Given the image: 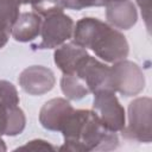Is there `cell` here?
<instances>
[{"instance_id": "obj_1", "label": "cell", "mask_w": 152, "mask_h": 152, "mask_svg": "<svg viewBox=\"0 0 152 152\" xmlns=\"http://www.w3.org/2000/svg\"><path fill=\"white\" fill-rule=\"evenodd\" d=\"M61 132L64 144L59 151H110L119 146L118 134L106 128L96 113L89 109H74Z\"/></svg>"}, {"instance_id": "obj_9", "label": "cell", "mask_w": 152, "mask_h": 152, "mask_svg": "<svg viewBox=\"0 0 152 152\" xmlns=\"http://www.w3.org/2000/svg\"><path fill=\"white\" fill-rule=\"evenodd\" d=\"M71 103L62 97H55L46 101L39 110V122L43 128L53 132H61L65 120L74 112Z\"/></svg>"}, {"instance_id": "obj_2", "label": "cell", "mask_w": 152, "mask_h": 152, "mask_svg": "<svg viewBox=\"0 0 152 152\" xmlns=\"http://www.w3.org/2000/svg\"><path fill=\"white\" fill-rule=\"evenodd\" d=\"M72 37L77 45L91 50L107 63L126 59L129 52L126 37L97 18L84 17L80 19L74 26Z\"/></svg>"}, {"instance_id": "obj_8", "label": "cell", "mask_w": 152, "mask_h": 152, "mask_svg": "<svg viewBox=\"0 0 152 152\" xmlns=\"http://www.w3.org/2000/svg\"><path fill=\"white\" fill-rule=\"evenodd\" d=\"M18 82L25 93L36 96L49 93L56 83V77L53 71L46 66L31 65L20 72Z\"/></svg>"}, {"instance_id": "obj_7", "label": "cell", "mask_w": 152, "mask_h": 152, "mask_svg": "<svg viewBox=\"0 0 152 152\" xmlns=\"http://www.w3.org/2000/svg\"><path fill=\"white\" fill-rule=\"evenodd\" d=\"M74 74L84 82L89 91L93 94L101 89L113 90L110 81V66L91 57L90 55L83 57Z\"/></svg>"}, {"instance_id": "obj_21", "label": "cell", "mask_w": 152, "mask_h": 152, "mask_svg": "<svg viewBox=\"0 0 152 152\" xmlns=\"http://www.w3.org/2000/svg\"><path fill=\"white\" fill-rule=\"evenodd\" d=\"M7 150V147H6V145H5V141L1 139V137H0V152H5Z\"/></svg>"}, {"instance_id": "obj_12", "label": "cell", "mask_w": 152, "mask_h": 152, "mask_svg": "<svg viewBox=\"0 0 152 152\" xmlns=\"http://www.w3.org/2000/svg\"><path fill=\"white\" fill-rule=\"evenodd\" d=\"M26 116L19 106L0 101V135L15 137L25 129Z\"/></svg>"}, {"instance_id": "obj_14", "label": "cell", "mask_w": 152, "mask_h": 152, "mask_svg": "<svg viewBox=\"0 0 152 152\" xmlns=\"http://www.w3.org/2000/svg\"><path fill=\"white\" fill-rule=\"evenodd\" d=\"M61 89L69 100L74 101H78L90 94L84 82L75 74H63L61 78Z\"/></svg>"}, {"instance_id": "obj_10", "label": "cell", "mask_w": 152, "mask_h": 152, "mask_svg": "<svg viewBox=\"0 0 152 152\" xmlns=\"http://www.w3.org/2000/svg\"><path fill=\"white\" fill-rule=\"evenodd\" d=\"M106 8V18L114 27L120 30H129L137 24L138 13L132 0H122L110 4Z\"/></svg>"}, {"instance_id": "obj_20", "label": "cell", "mask_w": 152, "mask_h": 152, "mask_svg": "<svg viewBox=\"0 0 152 152\" xmlns=\"http://www.w3.org/2000/svg\"><path fill=\"white\" fill-rule=\"evenodd\" d=\"M8 38H10V33L2 28H0V49H2L7 42H8Z\"/></svg>"}, {"instance_id": "obj_22", "label": "cell", "mask_w": 152, "mask_h": 152, "mask_svg": "<svg viewBox=\"0 0 152 152\" xmlns=\"http://www.w3.org/2000/svg\"><path fill=\"white\" fill-rule=\"evenodd\" d=\"M23 4L26 5V4H31V0H23Z\"/></svg>"}, {"instance_id": "obj_6", "label": "cell", "mask_w": 152, "mask_h": 152, "mask_svg": "<svg viewBox=\"0 0 152 152\" xmlns=\"http://www.w3.org/2000/svg\"><path fill=\"white\" fill-rule=\"evenodd\" d=\"M112 89L124 96H134L145 88V76L140 66L127 59L113 63L110 66Z\"/></svg>"}, {"instance_id": "obj_3", "label": "cell", "mask_w": 152, "mask_h": 152, "mask_svg": "<svg viewBox=\"0 0 152 152\" xmlns=\"http://www.w3.org/2000/svg\"><path fill=\"white\" fill-rule=\"evenodd\" d=\"M74 20L64 12H56L42 18L39 42L31 44L32 50L56 49L72 37Z\"/></svg>"}, {"instance_id": "obj_11", "label": "cell", "mask_w": 152, "mask_h": 152, "mask_svg": "<svg viewBox=\"0 0 152 152\" xmlns=\"http://www.w3.org/2000/svg\"><path fill=\"white\" fill-rule=\"evenodd\" d=\"M87 55L88 52L86 49L77 45L75 42H69L56 48L53 61L63 74H74L80 62Z\"/></svg>"}, {"instance_id": "obj_17", "label": "cell", "mask_w": 152, "mask_h": 152, "mask_svg": "<svg viewBox=\"0 0 152 152\" xmlns=\"http://www.w3.org/2000/svg\"><path fill=\"white\" fill-rule=\"evenodd\" d=\"M122 0H62V4L64 8L74 10V11H81L87 7H107L110 4H115Z\"/></svg>"}, {"instance_id": "obj_19", "label": "cell", "mask_w": 152, "mask_h": 152, "mask_svg": "<svg viewBox=\"0 0 152 152\" xmlns=\"http://www.w3.org/2000/svg\"><path fill=\"white\" fill-rule=\"evenodd\" d=\"M141 10L142 19L146 24L147 31H151V0H135Z\"/></svg>"}, {"instance_id": "obj_15", "label": "cell", "mask_w": 152, "mask_h": 152, "mask_svg": "<svg viewBox=\"0 0 152 152\" xmlns=\"http://www.w3.org/2000/svg\"><path fill=\"white\" fill-rule=\"evenodd\" d=\"M23 0H0V28L11 33V30L17 21Z\"/></svg>"}, {"instance_id": "obj_18", "label": "cell", "mask_w": 152, "mask_h": 152, "mask_svg": "<svg viewBox=\"0 0 152 152\" xmlns=\"http://www.w3.org/2000/svg\"><path fill=\"white\" fill-rule=\"evenodd\" d=\"M18 150H30V151H56L57 148L51 145L49 141L46 140H42V139H34L31 141H27L25 145L19 146L18 148H15V151Z\"/></svg>"}, {"instance_id": "obj_5", "label": "cell", "mask_w": 152, "mask_h": 152, "mask_svg": "<svg viewBox=\"0 0 152 152\" xmlns=\"http://www.w3.org/2000/svg\"><path fill=\"white\" fill-rule=\"evenodd\" d=\"M93 110L106 128L112 132H122L126 126L125 108L118 100L115 91L101 89L94 93Z\"/></svg>"}, {"instance_id": "obj_4", "label": "cell", "mask_w": 152, "mask_h": 152, "mask_svg": "<svg viewBox=\"0 0 152 152\" xmlns=\"http://www.w3.org/2000/svg\"><path fill=\"white\" fill-rule=\"evenodd\" d=\"M152 100L150 97H137L128 104V124L124 128L125 137L140 141L152 140Z\"/></svg>"}, {"instance_id": "obj_16", "label": "cell", "mask_w": 152, "mask_h": 152, "mask_svg": "<svg viewBox=\"0 0 152 152\" xmlns=\"http://www.w3.org/2000/svg\"><path fill=\"white\" fill-rule=\"evenodd\" d=\"M31 6L33 12L42 18L51 13L64 11L62 0H31Z\"/></svg>"}, {"instance_id": "obj_13", "label": "cell", "mask_w": 152, "mask_h": 152, "mask_svg": "<svg viewBox=\"0 0 152 152\" xmlns=\"http://www.w3.org/2000/svg\"><path fill=\"white\" fill-rule=\"evenodd\" d=\"M42 17L34 12H24L20 13L17 21L14 23L11 36L14 40L20 43L32 42L40 34Z\"/></svg>"}]
</instances>
